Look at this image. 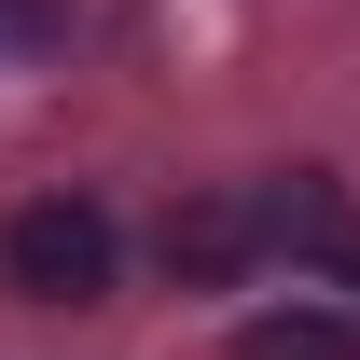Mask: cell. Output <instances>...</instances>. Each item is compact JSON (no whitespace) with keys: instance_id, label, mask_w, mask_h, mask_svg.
<instances>
[{"instance_id":"obj_3","label":"cell","mask_w":360,"mask_h":360,"mask_svg":"<svg viewBox=\"0 0 360 360\" xmlns=\"http://www.w3.org/2000/svg\"><path fill=\"white\" fill-rule=\"evenodd\" d=\"M264 236H277V250H305V264H347V277H360V222H347V194H333L319 167H291V180L264 194Z\"/></svg>"},{"instance_id":"obj_2","label":"cell","mask_w":360,"mask_h":360,"mask_svg":"<svg viewBox=\"0 0 360 360\" xmlns=\"http://www.w3.org/2000/svg\"><path fill=\"white\" fill-rule=\"evenodd\" d=\"M153 250H167V277H180V291H222V277L264 250V194H180Z\"/></svg>"},{"instance_id":"obj_1","label":"cell","mask_w":360,"mask_h":360,"mask_svg":"<svg viewBox=\"0 0 360 360\" xmlns=\"http://www.w3.org/2000/svg\"><path fill=\"white\" fill-rule=\"evenodd\" d=\"M0 277H14L28 305H97V291H111V222H97L84 194H42V208L0 222Z\"/></svg>"},{"instance_id":"obj_4","label":"cell","mask_w":360,"mask_h":360,"mask_svg":"<svg viewBox=\"0 0 360 360\" xmlns=\"http://www.w3.org/2000/svg\"><path fill=\"white\" fill-rule=\"evenodd\" d=\"M236 360H360V333L333 305H264V319H236Z\"/></svg>"}]
</instances>
